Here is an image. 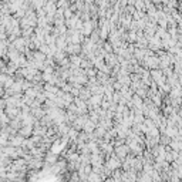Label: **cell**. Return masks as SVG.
<instances>
[{
    "label": "cell",
    "instance_id": "6da1fadb",
    "mask_svg": "<svg viewBox=\"0 0 182 182\" xmlns=\"http://www.w3.org/2000/svg\"><path fill=\"white\" fill-rule=\"evenodd\" d=\"M154 2H155V3H158V0H154Z\"/></svg>",
    "mask_w": 182,
    "mask_h": 182
}]
</instances>
